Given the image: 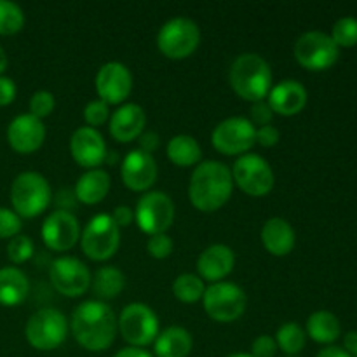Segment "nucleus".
I'll return each instance as SVG.
<instances>
[{"instance_id":"nucleus-6","label":"nucleus","mask_w":357,"mask_h":357,"mask_svg":"<svg viewBox=\"0 0 357 357\" xmlns=\"http://www.w3.org/2000/svg\"><path fill=\"white\" fill-rule=\"evenodd\" d=\"M201 42V30L190 17L176 16L160 26L157 33V45L160 52L171 59H185L197 49Z\"/></svg>"},{"instance_id":"nucleus-34","label":"nucleus","mask_w":357,"mask_h":357,"mask_svg":"<svg viewBox=\"0 0 357 357\" xmlns=\"http://www.w3.org/2000/svg\"><path fill=\"white\" fill-rule=\"evenodd\" d=\"M33 241L28 236H24V234H17V236L13 237V239L9 241V244H7V257H9V260L16 265L24 264L26 260H30V258L33 257Z\"/></svg>"},{"instance_id":"nucleus-28","label":"nucleus","mask_w":357,"mask_h":357,"mask_svg":"<svg viewBox=\"0 0 357 357\" xmlns=\"http://www.w3.org/2000/svg\"><path fill=\"white\" fill-rule=\"evenodd\" d=\"M167 157L176 166L188 167L195 166L201 160L202 150L197 139L188 135L173 136L167 143Z\"/></svg>"},{"instance_id":"nucleus-38","label":"nucleus","mask_w":357,"mask_h":357,"mask_svg":"<svg viewBox=\"0 0 357 357\" xmlns=\"http://www.w3.org/2000/svg\"><path fill=\"white\" fill-rule=\"evenodd\" d=\"M174 243L167 234H155V236L149 237V243H146V251H149L150 257L157 258V260H162L167 258L173 253Z\"/></svg>"},{"instance_id":"nucleus-24","label":"nucleus","mask_w":357,"mask_h":357,"mask_svg":"<svg viewBox=\"0 0 357 357\" xmlns=\"http://www.w3.org/2000/svg\"><path fill=\"white\" fill-rule=\"evenodd\" d=\"M110 174L105 169H87L75 183V197L84 204H98L110 190Z\"/></svg>"},{"instance_id":"nucleus-1","label":"nucleus","mask_w":357,"mask_h":357,"mask_svg":"<svg viewBox=\"0 0 357 357\" xmlns=\"http://www.w3.org/2000/svg\"><path fill=\"white\" fill-rule=\"evenodd\" d=\"M72 333L84 349L101 352L114 344L117 335V317L105 302L87 300L73 310Z\"/></svg>"},{"instance_id":"nucleus-4","label":"nucleus","mask_w":357,"mask_h":357,"mask_svg":"<svg viewBox=\"0 0 357 357\" xmlns=\"http://www.w3.org/2000/svg\"><path fill=\"white\" fill-rule=\"evenodd\" d=\"M52 192L49 181L37 171H24L10 185V202L20 218H35L49 208Z\"/></svg>"},{"instance_id":"nucleus-36","label":"nucleus","mask_w":357,"mask_h":357,"mask_svg":"<svg viewBox=\"0 0 357 357\" xmlns=\"http://www.w3.org/2000/svg\"><path fill=\"white\" fill-rule=\"evenodd\" d=\"M84 119L89 124V128L96 129L98 126H103L110 119V110L108 105L101 100H93L84 108Z\"/></svg>"},{"instance_id":"nucleus-46","label":"nucleus","mask_w":357,"mask_h":357,"mask_svg":"<svg viewBox=\"0 0 357 357\" xmlns=\"http://www.w3.org/2000/svg\"><path fill=\"white\" fill-rule=\"evenodd\" d=\"M114 357H152L146 351L138 347H126L122 351H119Z\"/></svg>"},{"instance_id":"nucleus-41","label":"nucleus","mask_w":357,"mask_h":357,"mask_svg":"<svg viewBox=\"0 0 357 357\" xmlns=\"http://www.w3.org/2000/svg\"><path fill=\"white\" fill-rule=\"evenodd\" d=\"M16 82L10 77L0 75V107H7L16 98Z\"/></svg>"},{"instance_id":"nucleus-29","label":"nucleus","mask_w":357,"mask_h":357,"mask_svg":"<svg viewBox=\"0 0 357 357\" xmlns=\"http://www.w3.org/2000/svg\"><path fill=\"white\" fill-rule=\"evenodd\" d=\"M126 286V275L122 271L112 265H105V267L98 268L94 274L93 281H91V288H93L94 295L101 300H112L124 289Z\"/></svg>"},{"instance_id":"nucleus-33","label":"nucleus","mask_w":357,"mask_h":357,"mask_svg":"<svg viewBox=\"0 0 357 357\" xmlns=\"http://www.w3.org/2000/svg\"><path fill=\"white\" fill-rule=\"evenodd\" d=\"M338 47H352L357 44V20L352 16L340 17L333 24V31L330 35Z\"/></svg>"},{"instance_id":"nucleus-40","label":"nucleus","mask_w":357,"mask_h":357,"mask_svg":"<svg viewBox=\"0 0 357 357\" xmlns=\"http://www.w3.org/2000/svg\"><path fill=\"white\" fill-rule=\"evenodd\" d=\"M272 117H274V112H272L271 105L267 101H257L251 107V124L258 126V128H264V126H271Z\"/></svg>"},{"instance_id":"nucleus-2","label":"nucleus","mask_w":357,"mask_h":357,"mask_svg":"<svg viewBox=\"0 0 357 357\" xmlns=\"http://www.w3.org/2000/svg\"><path fill=\"white\" fill-rule=\"evenodd\" d=\"M234 178L227 164L220 160H204L197 164L188 183L190 202L204 213L222 208L232 195Z\"/></svg>"},{"instance_id":"nucleus-51","label":"nucleus","mask_w":357,"mask_h":357,"mask_svg":"<svg viewBox=\"0 0 357 357\" xmlns=\"http://www.w3.org/2000/svg\"><path fill=\"white\" fill-rule=\"evenodd\" d=\"M356 357H357V356H356Z\"/></svg>"},{"instance_id":"nucleus-5","label":"nucleus","mask_w":357,"mask_h":357,"mask_svg":"<svg viewBox=\"0 0 357 357\" xmlns=\"http://www.w3.org/2000/svg\"><path fill=\"white\" fill-rule=\"evenodd\" d=\"M121 244V229L107 213L94 215L84 227L80 246L86 257L94 261H105L115 255Z\"/></svg>"},{"instance_id":"nucleus-27","label":"nucleus","mask_w":357,"mask_h":357,"mask_svg":"<svg viewBox=\"0 0 357 357\" xmlns=\"http://www.w3.org/2000/svg\"><path fill=\"white\" fill-rule=\"evenodd\" d=\"M307 335L317 344H333L340 337L338 317L328 310H317L307 319Z\"/></svg>"},{"instance_id":"nucleus-49","label":"nucleus","mask_w":357,"mask_h":357,"mask_svg":"<svg viewBox=\"0 0 357 357\" xmlns=\"http://www.w3.org/2000/svg\"><path fill=\"white\" fill-rule=\"evenodd\" d=\"M229 357H253L251 354H246V352H237V354H232Z\"/></svg>"},{"instance_id":"nucleus-37","label":"nucleus","mask_w":357,"mask_h":357,"mask_svg":"<svg viewBox=\"0 0 357 357\" xmlns=\"http://www.w3.org/2000/svg\"><path fill=\"white\" fill-rule=\"evenodd\" d=\"M21 232V218L14 209L0 208V239H13Z\"/></svg>"},{"instance_id":"nucleus-9","label":"nucleus","mask_w":357,"mask_h":357,"mask_svg":"<svg viewBox=\"0 0 357 357\" xmlns=\"http://www.w3.org/2000/svg\"><path fill=\"white\" fill-rule=\"evenodd\" d=\"M68 323L58 309H40L28 319L24 337L37 351H52L65 342Z\"/></svg>"},{"instance_id":"nucleus-10","label":"nucleus","mask_w":357,"mask_h":357,"mask_svg":"<svg viewBox=\"0 0 357 357\" xmlns=\"http://www.w3.org/2000/svg\"><path fill=\"white\" fill-rule=\"evenodd\" d=\"M232 178L237 187L248 195L264 197L274 188L275 178L271 164L258 153H244L236 160L232 169Z\"/></svg>"},{"instance_id":"nucleus-32","label":"nucleus","mask_w":357,"mask_h":357,"mask_svg":"<svg viewBox=\"0 0 357 357\" xmlns=\"http://www.w3.org/2000/svg\"><path fill=\"white\" fill-rule=\"evenodd\" d=\"M24 13L13 0H0V35H14L23 28Z\"/></svg>"},{"instance_id":"nucleus-39","label":"nucleus","mask_w":357,"mask_h":357,"mask_svg":"<svg viewBox=\"0 0 357 357\" xmlns=\"http://www.w3.org/2000/svg\"><path fill=\"white\" fill-rule=\"evenodd\" d=\"M275 352H278V344L271 335H260V337L255 338L253 345H251V356L253 357H275Z\"/></svg>"},{"instance_id":"nucleus-20","label":"nucleus","mask_w":357,"mask_h":357,"mask_svg":"<svg viewBox=\"0 0 357 357\" xmlns=\"http://www.w3.org/2000/svg\"><path fill=\"white\" fill-rule=\"evenodd\" d=\"M236 265V255L230 250L227 244H213V246L206 248L197 260V271L199 278L202 281L209 282H220L225 279L230 272L234 271Z\"/></svg>"},{"instance_id":"nucleus-3","label":"nucleus","mask_w":357,"mask_h":357,"mask_svg":"<svg viewBox=\"0 0 357 357\" xmlns=\"http://www.w3.org/2000/svg\"><path fill=\"white\" fill-rule=\"evenodd\" d=\"M229 82L243 100L264 101L272 89L271 65L257 52H244L230 66Z\"/></svg>"},{"instance_id":"nucleus-16","label":"nucleus","mask_w":357,"mask_h":357,"mask_svg":"<svg viewBox=\"0 0 357 357\" xmlns=\"http://www.w3.org/2000/svg\"><path fill=\"white\" fill-rule=\"evenodd\" d=\"M96 91L101 101L107 105H119L131 94L132 75L121 61H108L98 70Z\"/></svg>"},{"instance_id":"nucleus-50","label":"nucleus","mask_w":357,"mask_h":357,"mask_svg":"<svg viewBox=\"0 0 357 357\" xmlns=\"http://www.w3.org/2000/svg\"><path fill=\"white\" fill-rule=\"evenodd\" d=\"M288 357H295V356H288Z\"/></svg>"},{"instance_id":"nucleus-12","label":"nucleus","mask_w":357,"mask_h":357,"mask_svg":"<svg viewBox=\"0 0 357 357\" xmlns=\"http://www.w3.org/2000/svg\"><path fill=\"white\" fill-rule=\"evenodd\" d=\"M136 223L149 236L166 234L174 220L173 199L160 190H150L139 197L135 211Z\"/></svg>"},{"instance_id":"nucleus-30","label":"nucleus","mask_w":357,"mask_h":357,"mask_svg":"<svg viewBox=\"0 0 357 357\" xmlns=\"http://www.w3.org/2000/svg\"><path fill=\"white\" fill-rule=\"evenodd\" d=\"M305 331L300 324L296 323H284L278 330L275 335V344L278 349H281L284 354L296 356L298 352L303 351L305 347Z\"/></svg>"},{"instance_id":"nucleus-45","label":"nucleus","mask_w":357,"mask_h":357,"mask_svg":"<svg viewBox=\"0 0 357 357\" xmlns=\"http://www.w3.org/2000/svg\"><path fill=\"white\" fill-rule=\"evenodd\" d=\"M344 345V351L347 352V354H351L352 357L357 356V331H349V333L345 335Z\"/></svg>"},{"instance_id":"nucleus-18","label":"nucleus","mask_w":357,"mask_h":357,"mask_svg":"<svg viewBox=\"0 0 357 357\" xmlns=\"http://www.w3.org/2000/svg\"><path fill=\"white\" fill-rule=\"evenodd\" d=\"M122 181L135 192H145L155 183L157 162L152 153L135 149L122 159L121 166Z\"/></svg>"},{"instance_id":"nucleus-17","label":"nucleus","mask_w":357,"mask_h":357,"mask_svg":"<svg viewBox=\"0 0 357 357\" xmlns=\"http://www.w3.org/2000/svg\"><path fill=\"white\" fill-rule=\"evenodd\" d=\"M70 152L79 166L98 169L107 160V143L98 129L82 126L70 138Z\"/></svg>"},{"instance_id":"nucleus-13","label":"nucleus","mask_w":357,"mask_h":357,"mask_svg":"<svg viewBox=\"0 0 357 357\" xmlns=\"http://www.w3.org/2000/svg\"><path fill=\"white\" fill-rule=\"evenodd\" d=\"M257 128L246 117H229L213 129L211 142L225 155H244L257 143Z\"/></svg>"},{"instance_id":"nucleus-26","label":"nucleus","mask_w":357,"mask_h":357,"mask_svg":"<svg viewBox=\"0 0 357 357\" xmlns=\"http://www.w3.org/2000/svg\"><path fill=\"white\" fill-rule=\"evenodd\" d=\"M30 291L26 274L17 267L0 268V305L16 307Z\"/></svg>"},{"instance_id":"nucleus-48","label":"nucleus","mask_w":357,"mask_h":357,"mask_svg":"<svg viewBox=\"0 0 357 357\" xmlns=\"http://www.w3.org/2000/svg\"><path fill=\"white\" fill-rule=\"evenodd\" d=\"M7 54H6V51H3V47L2 45H0V75H2L3 72H6V68H7Z\"/></svg>"},{"instance_id":"nucleus-22","label":"nucleus","mask_w":357,"mask_h":357,"mask_svg":"<svg viewBox=\"0 0 357 357\" xmlns=\"http://www.w3.org/2000/svg\"><path fill=\"white\" fill-rule=\"evenodd\" d=\"M146 114L138 103H124L110 115V135L117 142L129 143L145 129Z\"/></svg>"},{"instance_id":"nucleus-44","label":"nucleus","mask_w":357,"mask_h":357,"mask_svg":"<svg viewBox=\"0 0 357 357\" xmlns=\"http://www.w3.org/2000/svg\"><path fill=\"white\" fill-rule=\"evenodd\" d=\"M139 142V150H143V152L146 153H152L155 152L157 146H159V135L153 131H146V132H142V136L138 138Z\"/></svg>"},{"instance_id":"nucleus-47","label":"nucleus","mask_w":357,"mask_h":357,"mask_svg":"<svg viewBox=\"0 0 357 357\" xmlns=\"http://www.w3.org/2000/svg\"><path fill=\"white\" fill-rule=\"evenodd\" d=\"M317 357H352V356L347 354V352L340 347H328V349H323V351L317 354Z\"/></svg>"},{"instance_id":"nucleus-35","label":"nucleus","mask_w":357,"mask_h":357,"mask_svg":"<svg viewBox=\"0 0 357 357\" xmlns=\"http://www.w3.org/2000/svg\"><path fill=\"white\" fill-rule=\"evenodd\" d=\"M54 105H56L54 94L49 93V91H45V89L37 91V93L31 94V98H30V114L33 115V117L40 119L42 121V119L52 114V110H54Z\"/></svg>"},{"instance_id":"nucleus-7","label":"nucleus","mask_w":357,"mask_h":357,"mask_svg":"<svg viewBox=\"0 0 357 357\" xmlns=\"http://www.w3.org/2000/svg\"><path fill=\"white\" fill-rule=\"evenodd\" d=\"M246 293L234 282L220 281L206 288L202 295V305L206 314L216 323H232L246 310Z\"/></svg>"},{"instance_id":"nucleus-42","label":"nucleus","mask_w":357,"mask_h":357,"mask_svg":"<svg viewBox=\"0 0 357 357\" xmlns=\"http://www.w3.org/2000/svg\"><path fill=\"white\" fill-rule=\"evenodd\" d=\"M257 143H260L261 146H274L279 142V131L274 126H264V128H257Z\"/></svg>"},{"instance_id":"nucleus-25","label":"nucleus","mask_w":357,"mask_h":357,"mask_svg":"<svg viewBox=\"0 0 357 357\" xmlns=\"http://www.w3.org/2000/svg\"><path fill=\"white\" fill-rule=\"evenodd\" d=\"M192 347H194L192 335L181 326H169L164 331H159L153 345L157 357H188Z\"/></svg>"},{"instance_id":"nucleus-31","label":"nucleus","mask_w":357,"mask_h":357,"mask_svg":"<svg viewBox=\"0 0 357 357\" xmlns=\"http://www.w3.org/2000/svg\"><path fill=\"white\" fill-rule=\"evenodd\" d=\"M204 291V281L195 274H181L173 282L174 296L183 303L197 302V300L202 298Z\"/></svg>"},{"instance_id":"nucleus-8","label":"nucleus","mask_w":357,"mask_h":357,"mask_svg":"<svg viewBox=\"0 0 357 357\" xmlns=\"http://www.w3.org/2000/svg\"><path fill=\"white\" fill-rule=\"evenodd\" d=\"M117 330L131 347H145L159 335V319L146 303H129L117 319Z\"/></svg>"},{"instance_id":"nucleus-15","label":"nucleus","mask_w":357,"mask_h":357,"mask_svg":"<svg viewBox=\"0 0 357 357\" xmlns=\"http://www.w3.org/2000/svg\"><path fill=\"white\" fill-rule=\"evenodd\" d=\"M42 241L52 251L72 250L80 237L79 220L68 209H56L42 223Z\"/></svg>"},{"instance_id":"nucleus-21","label":"nucleus","mask_w":357,"mask_h":357,"mask_svg":"<svg viewBox=\"0 0 357 357\" xmlns=\"http://www.w3.org/2000/svg\"><path fill=\"white\" fill-rule=\"evenodd\" d=\"M267 98V103L271 105L274 114L289 117V115H296L303 110V107L307 105V89L298 80L286 79L272 86Z\"/></svg>"},{"instance_id":"nucleus-14","label":"nucleus","mask_w":357,"mask_h":357,"mask_svg":"<svg viewBox=\"0 0 357 357\" xmlns=\"http://www.w3.org/2000/svg\"><path fill=\"white\" fill-rule=\"evenodd\" d=\"M49 279L56 291L70 298H77L91 288L93 275L87 265L79 258L61 257L56 258L49 267Z\"/></svg>"},{"instance_id":"nucleus-11","label":"nucleus","mask_w":357,"mask_h":357,"mask_svg":"<svg viewBox=\"0 0 357 357\" xmlns=\"http://www.w3.org/2000/svg\"><path fill=\"white\" fill-rule=\"evenodd\" d=\"M340 47L324 31H305L295 42V58L303 68L321 72L337 63Z\"/></svg>"},{"instance_id":"nucleus-23","label":"nucleus","mask_w":357,"mask_h":357,"mask_svg":"<svg viewBox=\"0 0 357 357\" xmlns=\"http://www.w3.org/2000/svg\"><path fill=\"white\" fill-rule=\"evenodd\" d=\"M295 230L288 220L281 216L267 220L261 227V243L265 250L274 257H286L295 248Z\"/></svg>"},{"instance_id":"nucleus-19","label":"nucleus","mask_w":357,"mask_h":357,"mask_svg":"<svg viewBox=\"0 0 357 357\" xmlns=\"http://www.w3.org/2000/svg\"><path fill=\"white\" fill-rule=\"evenodd\" d=\"M45 139V126L31 114L17 115L7 128V142L17 153H33Z\"/></svg>"},{"instance_id":"nucleus-43","label":"nucleus","mask_w":357,"mask_h":357,"mask_svg":"<svg viewBox=\"0 0 357 357\" xmlns=\"http://www.w3.org/2000/svg\"><path fill=\"white\" fill-rule=\"evenodd\" d=\"M110 216H112V220L117 223L119 229H121V227L131 225L132 220H135V211H132L129 206H117Z\"/></svg>"}]
</instances>
